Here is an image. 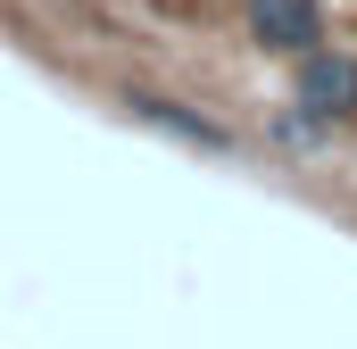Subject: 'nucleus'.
I'll use <instances>...</instances> for the list:
<instances>
[{
	"mask_svg": "<svg viewBox=\"0 0 357 349\" xmlns=\"http://www.w3.org/2000/svg\"><path fill=\"white\" fill-rule=\"evenodd\" d=\"M125 108H133L142 125H158V133H175V142H191V150H233V133H225L216 117L183 108V100H167V91H125Z\"/></svg>",
	"mask_w": 357,
	"mask_h": 349,
	"instance_id": "obj_3",
	"label": "nucleus"
},
{
	"mask_svg": "<svg viewBox=\"0 0 357 349\" xmlns=\"http://www.w3.org/2000/svg\"><path fill=\"white\" fill-rule=\"evenodd\" d=\"M291 91H299V108H316L324 125H341V117H357V59L333 50V42H316V50H299Z\"/></svg>",
	"mask_w": 357,
	"mask_h": 349,
	"instance_id": "obj_1",
	"label": "nucleus"
},
{
	"mask_svg": "<svg viewBox=\"0 0 357 349\" xmlns=\"http://www.w3.org/2000/svg\"><path fill=\"white\" fill-rule=\"evenodd\" d=\"M250 42L274 59H299L324 42V0H250Z\"/></svg>",
	"mask_w": 357,
	"mask_h": 349,
	"instance_id": "obj_2",
	"label": "nucleus"
}]
</instances>
